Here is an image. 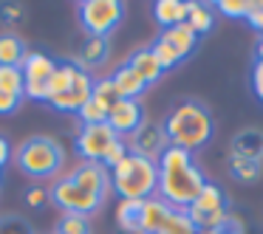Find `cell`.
<instances>
[{"mask_svg": "<svg viewBox=\"0 0 263 234\" xmlns=\"http://www.w3.org/2000/svg\"><path fill=\"white\" fill-rule=\"evenodd\" d=\"M156 164H159V198L173 209L193 206L201 189L206 186L204 172L193 161V153L181 147H167Z\"/></svg>", "mask_w": 263, "mask_h": 234, "instance_id": "obj_1", "label": "cell"}, {"mask_svg": "<svg viewBox=\"0 0 263 234\" xmlns=\"http://www.w3.org/2000/svg\"><path fill=\"white\" fill-rule=\"evenodd\" d=\"M164 136L170 141V147H181L187 153L201 150L212 138V116L204 104L198 102H181L167 113L164 119Z\"/></svg>", "mask_w": 263, "mask_h": 234, "instance_id": "obj_2", "label": "cell"}, {"mask_svg": "<svg viewBox=\"0 0 263 234\" xmlns=\"http://www.w3.org/2000/svg\"><path fill=\"white\" fill-rule=\"evenodd\" d=\"M110 189L119 200H147L159 195V164L144 155H127L110 169Z\"/></svg>", "mask_w": 263, "mask_h": 234, "instance_id": "obj_3", "label": "cell"}, {"mask_svg": "<svg viewBox=\"0 0 263 234\" xmlns=\"http://www.w3.org/2000/svg\"><path fill=\"white\" fill-rule=\"evenodd\" d=\"M17 169L31 181H57L60 169L65 164V153L54 138L48 136H31L17 147Z\"/></svg>", "mask_w": 263, "mask_h": 234, "instance_id": "obj_4", "label": "cell"}, {"mask_svg": "<svg viewBox=\"0 0 263 234\" xmlns=\"http://www.w3.org/2000/svg\"><path fill=\"white\" fill-rule=\"evenodd\" d=\"M80 26L88 37H108L125 17V3L119 0H85L77 9Z\"/></svg>", "mask_w": 263, "mask_h": 234, "instance_id": "obj_5", "label": "cell"}, {"mask_svg": "<svg viewBox=\"0 0 263 234\" xmlns=\"http://www.w3.org/2000/svg\"><path fill=\"white\" fill-rule=\"evenodd\" d=\"M187 217L193 220V226L198 231H212V228L227 226L229 211H227V200H223V192L215 186V183H206L201 189V195L195 198L193 206H187Z\"/></svg>", "mask_w": 263, "mask_h": 234, "instance_id": "obj_6", "label": "cell"}, {"mask_svg": "<svg viewBox=\"0 0 263 234\" xmlns=\"http://www.w3.org/2000/svg\"><path fill=\"white\" fill-rule=\"evenodd\" d=\"M20 68H23V76H26L23 99H31V102H48V82H51L54 71H57V62L43 51H26Z\"/></svg>", "mask_w": 263, "mask_h": 234, "instance_id": "obj_7", "label": "cell"}, {"mask_svg": "<svg viewBox=\"0 0 263 234\" xmlns=\"http://www.w3.org/2000/svg\"><path fill=\"white\" fill-rule=\"evenodd\" d=\"M48 195H51V203L63 209V215H85L88 217V215H93V211H99L102 203H105V198H97V195L82 192L68 175L57 178L54 186L48 189Z\"/></svg>", "mask_w": 263, "mask_h": 234, "instance_id": "obj_8", "label": "cell"}, {"mask_svg": "<svg viewBox=\"0 0 263 234\" xmlns=\"http://www.w3.org/2000/svg\"><path fill=\"white\" fill-rule=\"evenodd\" d=\"M116 133L110 130L108 121L102 124H82V130L77 133V153L82 155V161H102L108 147L116 141Z\"/></svg>", "mask_w": 263, "mask_h": 234, "instance_id": "obj_9", "label": "cell"}, {"mask_svg": "<svg viewBox=\"0 0 263 234\" xmlns=\"http://www.w3.org/2000/svg\"><path fill=\"white\" fill-rule=\"evenodd\" d=\"M125 141H127V150H130L133 155H144V158H150V161H159L161 153L170 147V141H167V136H164V127L147 124V121H144L130 138H125Z\"/></svg>", "mask_w": 263, "mask_h": 234, "instance_id": "obj_10", "label": "cell"}, {"mask_svg": "<svg viewBox=\"0 0 263 234\" xmlns=\"http://www.w3.org/2000/svg\"><path fill=\"white\" fill-rule=\"evenodd\" d=\"M108 124L119 138H130L144 124V110L139 99H116V104L108 113Z\"/></svg>", "mask_w": 263, "mask_h": 234, "instance_id": "obj_11", "label": "cell"}, {"mask_svg": "<svg viewBox=\"0 0 263 234\" xmlns=\"http://www.w3.org/2000/svg\"><path fill=\"white\" fill-rule=\"evenodd\" d=\"M91 96H93V79H91L88 71H80V76H77L74 85H71L65 93H60V96H51L46 104L51 110H57V113H80Z\"/></svg>", "mask_w": 263, "mask_h": 234, "instance_id": "obj_12", "label": "cell"}, {"mask_svg": "<svg viewBox=\"0 0 263 234\" xmlns=\"http://www.w3.org/2000/svg\"><path fill=\"white\" fill-rule=\"evenodd\" d=\"M68 178L82 192L97 195V198H108V192H110V169H105L99 161H82Z\"/></svg>", "mask_w": 263, "mask_h": 234, "instance_id": "obj_13", "label": "cell"}, {"mask_svg": "<svg viewBox=\"0 0 263 234\" xmlns=\"http://www.w3.org/2000/svg\"><path fill=\"white\" fill-rule=\"evenodd\" d=\"M110 82H114L116 88V96L119 99H139L144 91H147V85H144V79L136 74V71L130 68V65H119V68L114 71V76H110Z\"/></svg>", "mask_w": 263, "mask_h": 234, "instance_id": "obj_14", "label": "cell"}, {"mask_svg": "<svg viewBox=\"0 0 263 234\" xmlns=\"http://www.w3.org/2000/svg\"><path fill=\"white\" fill-rule=\"evenodd\" d=\"M159 40H164L167 46L173 48V51L178 54V57H190L193 54V48H195V42H198V34H195L193 29H190L187 23H178V26H173V29H164L161 31V37Z\"/></svg>", "mask_w": 263, "mask_h": 234, "instance_id": "obj_15", "label": "cell"}, {"mask_svg": "<svg viewBox=\"0 0 263 234\" xmlns=\"http://www.w3.org/2000/svg\"><path fill=\"white\" fill-rule=\"evenodd\" d=\"M173 206H167L164 200L156 195V198H147L142 206V231L153 234V231H161V226L167 223V217H170ZM139 231V234H142Z\"/></svg>", "mask_w": 263, "mask_h": 234, "instance_id": "obj_16", "label": "cell"}, {"mask_svg": "<svg viewBox=\"0 0 263 234\" xmlns=\"http://www.w3.org/2000/svg\"><path fill=\"white\" fill-rule=\"evenodd\" d=\"M142 206L144 200H119V206H116V226L125 234L142 231Z\"/></svg>", "mask_w": 263, "mask_h": 234, "instance_id": "obj_17", "label": "cell"}, {"mask_svg": "<svg viewBox=\"0 0 263 234\" xmlns=\"http://www.w3.org/2000/svg\"><path fill=\"white\" fill-rule=\"evenodd\" d=\"M127 65H130V68L136 71L139 76H142L147 88L153 85V82H159V76L164 74V71H161V65L156 62V57L150 54V48H139V51L133 54L130 59H127Z\"/></svg>", "mask_w": 263, "mask_h": 234, "instance_id": "obj_18", "label": "cell"}, {"mask_svg": "<svg viewBox=\"0 0 263 234\" xmlns=\"http://www.w3.org/2000/svg\"><path fill=\"white\" fill-rule=\"evenodd\" d=\"M108 59V37H85V42L80 46V68H97Z\"/></svg>", "mask_w": 263, "mask_h": 234, "instance_id": "obj_19", "label": "cell"}, {"mask_svg": "<svg viewBox=\"0 0 263 234\" xmlns=\"http://www.w3.org/2000/svg\"><path fill=\"white\" fill-rule=\"evenodd\" d=\"M153 14L164 29H173L178 23H187V3L184 0H159L153 6Z\"/></svg>", "mask_w": 263, "mask_h": 234, "instance_id": "obj_20", "label": "cell"}, {"mask_svg": "<svg viewBox=\"0 0 263 234\" xmlns=\"http://www.w3.org/2000/svg\"><path fill=\"white\" fill-rule=\"evenodd\" d=\"M80 65L77 62H57V71H54L51 82H48V99L51 96H60V93H65L71 85L77 82V76H80Z\"/></svg>", "mask_w": 263, "mask_h": 234, "instance_id": "obj_21", "label": "cell"}, {"mask_svg": "<svg viewBox=\"0 0 263 234\" xmlns=\"http://www.w3.org/2000/svg\"><path fill=\"white\" fill-rule=\"evenodd\" d=\"M26 57V42L12 31L0 34V65H20Z\"/></svg>", "mask_w": 263, "mask_h": 234, "instance_id": "obj_22", "label": "cell"}, {"mask_svg": "<svg viewBox=\"0 0 263 234\" xmlns=\"http://www.w3.org/2000/svg\"><path fill=\"white\" fill-rule=\"evenodd\" d=\"M212 20H215V14H212L210 6H204V3H187V26L195 34H206L212 29Z\"/></svg>", "mask_w": 263, "mask_h": 234, "instance_id": "obj_23", "label": "cell"}, {"mask_svg": "<svg viewBox=\"0 0 263 234\" xmlns=\"http://www.w3.org/2000/svg\"><path fill=\"white\" fill-rule=\"evenodd\" d=\"M232 155H243V158L260 161V155H263V136H260V133H255V130H249V133H243V136H238V138H235Z\"/></svg>", "mask_w": 263, "mask_h": 234, "instance_id": "obj_24", "label": "cell"}, {"mask_svg": "<svg viewBox=\"0 0 263 234\" xmlns=\"http://www.w3.org/2000/svg\"><path fill=\"white\" fill-rule=\"evenodd\" d=\"M0 91L23 96L26 76H23V68H20V65H0Z\"/></svg>", "mask_w": 263, "mask_h": 234, "instance_id": "obj_25", "label": "cell"}, {"mask_svg": "<svg viewBox=\"0 0 263 234\" xmlns=\"http://www.w3.org/2000/svg\"><path fill=\"white\" fill-rule=\"evenodd\" d=\"M159 234H198V228L193 226V220L187 217L184 209H173Z\"/></svg>", "mask_w": 263, "mask_h": 234, "instance_id": "obj_26", "label": "cell"}, {"mask_svg": "<svg viewBox=\"0 0 263 234\" xmlns=\"http://www.w3.org/2000/svg\"><path fill=\"white\" fill-rule=\"evenodd\" d=\"M229 169H232V175L240 178V181H257V175H260V161L243 158V155H232V158H229Z\"/></svg>", "mask_w": 263, "mask_h": 234, "instance_id": "obj_27", "label": "cell"}, {"mask_svg": "<svg viewBox=\"0 0 263 234\" xmlns=\"http://www.w3.org/2000/svg\"><path fill=\"white\" fill-rule=\"evenodd\" d=\"M54 234H91V223L85 215H63Z\"/></svg>", "mask_w": 263, "mask_h": 234, "instance_id": "obj_28", "label": "cell"}, {"mask_svg": "<svg viewBox=\"0 0 263 234\" xmlns=\"http://www.w3.org/2000/svg\"><path fill=\"white\" fill-rule=\"evenodd\" d=\"M108 113H110V108H105L102 102H97V99H88V104L80 110V121L82 124H102V121H108Z\"/></svg>", "mask_w": 263, "mask_h": 234, "instance_id": "obj_29", "label": "cell"}, {"mask_svg": "<svg viewBox=\"0 0 263 234\" xmlns=\"http://www.w3.org/2000/svg\"><path fill=\"white\" fill-rule=\"evenodd\" d=\"M150 54H153L156 62L161 65V71H170V68H176V65L181 62V57H178V54L173 51V48L167 46L164 40H156L153 46H150Z\"/></svg>", "mask_w": 263, "mask_h": 234, "instance_id": "obj_30", "label": "cell"}, {"mask_svg": "<svg viewBox=\"0 0 263 234\" xmlns=\"http://www.w3.org/2000/svg\"><path fill=\"white\" fill-rule=\"evenodd\" d=\"M127 155H130V150H127V141H125V138H116V141L108 147V153H105V158L99 161V164H102L105 169H114V166H119L122 161L127 158Z\"/></svg>", "mask_w": 263, "mask_h": 234, "instance_id": "obj_31", "label": "cell"}, {"mask_svg": "<svg viewBox=\"0 0 263 234\" xmlns=\"http://www.w3.org/2000/svg\"><path fill=\"white\" fill-rule=\"evenodd\" d=\"M93 99L97 102H102L105 108H114L116 104V88H114V82H110V76L108 79H99V82H93Z\"/></svg>", "mask_w": 263, "mask_h": 234, "instance_id": "obj_32", "label": "cell"}, {"mask_svg": "<svg viewBox=\"0 0 263 234\" xmlns=\"http://www.w3.org/2000/svg\"><path fill=\"white\" fill-rule=\"evenodd\" d=\"M0 234H34V231H31V226L23 217L6 215V217H0Z\"/></svg>", "mask_w": 263, "mask_h": 234, "instance_id": "obj_33", "label": "cell"}, {"mask_svg": "<svg viewBox=\"0 0 263 234\" xmlns=\"http://www.w3.org/2000/svg\"><path fill=\"white\" fill-rule=\"evenodd\" d=\"M48 200H51V195H48V189L40 186V183L26 189V206H31V209H43V206H48Z\"/></svg>", "mask_w": 263, "mask_h": 234, "instance_id": "obj_34", "label": "cell"}, {"mask_svg": "<svg viewBox=\"0 0 263 234\" xmlns=\"http://www.w3.org/2000/svg\"><path fill=\"white\" fill-rule=\"evenodd\" d=\"M218 12L227 14V17H246L249 14V3L246 0H221Z\"/></svg>", "mask_w": 263, "mask_h": 234, "instance_id": "obj_35", "label": "cell"}, {"mask_svg": "<svg viewBox=\"0 0 263 234\" xmlns=\"http://www.w3.org/2000/svg\"><path fill=\"white\" fill-rule=\"evenodd\" d=\"M20 104H23V96H14V93L0 91V116H12V113H17Z\"/></svg>", "mask_w": 263, "mask_h": 234, "instance_id": "obj_36", "label": "cell"}, {"mask_svg": "<svg viewBox=\"0 0 263 234\" xmlns=\"http://www.w3.org/2000/svg\"><path fill=\"white\" fill-rule=\"evenodd\" d=\"M23 17V6L20 3H0V20L3 23H17Z\"/></svg>", "mask_w": 263, "mask_h": 234, "instance_id": "obj_37", "label": "cell"}, {"mask_svg": "<svg viewBox=\"0 0 263 234\" xmlns=\"http://www.w3.org/2000/svg\"><path fill=\"white\" fill-rule=\"evenodd\" d=\"M246 20H249L252 29H257V31L263 34V0L249 3V14H246Z\"/></svg>", "mask_w": 263, "mask_h": 234, "instance_id": "obj_38", "label": "cell"}, {"mask_svg": "<svg viewBox=\"0 0 263 234\" xmlns=\"http://www.w3.org/2000/svg\"><path fill=\"white\" fill-rule=\"evenodd\" d=\"M252 91L263 102V59H257L255 68H252Z\"/></svg>", "mask_w": 263, "mask_h": 234, "instance_id": "obj_39", "label": "cell"}, {"mask_svg": "<svg viewBox=\"0 0 263 234\" xmlns=\"http://www.w3.org/2000/svg\"><path fill=\"white\" fill-rule=\"evenodd\" d=\"M9 161H12V144H9L6 138L0 136V169H3Z\"/></svg>", "mask_w": 263, "mask_h": 234, "instance_id": "obj_40", "label": "cell"}, {"mask_svg": "<svg viewBox=\"0 0 263 234\" xmlns=\"http://www.w3.org/2000/svg\"><path fill=\"white\" fill-rule=\"evenodd\" d=\"M255 59H263V37L257 40V46H255Z\"/></svg>", "mask_w": 263, "mask_h": 234, "instance_id": "obj_41", "label": "cell"}, {"mask_svg": "<svg viewBox=\"0 0 263 234\" xmlns=\"http://www.w3.org/2000/svg\"><path fill=\"white\" fill-rule=\"evenodd\" d=\"M142 234H147V231H142ZM153 234H159V231H153Z\"/></svg>", "mask_w": 263, "mask_h": 234, "instance_id": "obj_42", "label": "cell"}]
</instances>
